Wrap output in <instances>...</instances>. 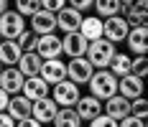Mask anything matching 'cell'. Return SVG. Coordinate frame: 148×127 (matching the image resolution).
<instances>
[{
  "label": "cell",
  "instance_id": "obj_30",
  "mask_svg": "<svg viewBox=\"0 0 148 127\" xmlns=\"http://www.w3.org/2000/svg\"><path fill=\"white\" fill-rule=\"evenodd\" d=\"M69 8L79 10V13H87L89 8H95V3H92V0H72V3H69Z\"/></svg>",
  "mask_w": 148,
  "mask_h": 127
},
{
  "label": "cell",
  "instance_id": "obj_16",
  "mask_svg": "<svg viewBox=\"0 0 148 127\" xmlns=\"http://www.w3.org/2000/svg\"><path fill=\"white\" fill-rule=\"evenodd\" d=\"M56 18H59V31L64 36L79 33V31H82V23H84V15L79 13V10H74V8H64Z\"/></svg>",
  "mask_w": 148,
  "mask_h": 127
},
{
  "label": "cell",
  "instance_id": "obj_22",
  "mask_svg": "<svg viewBox=\"0 0 148 127\" xmlns=\"http://www.w3.org/2000/svg\"><path fill=\"white\" fill-rule=\"evenodd\" d=\"M18 69H21V74H23L26 79L41 76V69H44V58L38 56V54H23L21 64H18Z\"/></svg>",
  "mask_w": 148,
  "mask_h": 127
},
{
  "label": "cell",
  "instance_id": "obj_1",
  "mask_svg": "<svg viewBox=\"0 0 148 127\" xmlns=\"http://www.w3.org/2000/svg\"><path fill=\"white\" fill-rule=\"evenodd\" d=\"M89 94L97 97L100 102H107V99L118 97L120 94V79L110 69L97 71V74L92 76V81H89Z\"/></svg>",
  "mask_w": 148,
  "mask_h": 127
},
{
  "label": "cell",
  "instance_id": "obj_24",
  "mask_svg": "<svg viewBox=\"0 0 148 127\" xmlns=\"http://www.w3.org/2000/svg\"><path fill=\"white\" fill-rule=\"evenodd\" d=\"M110 71H112L118 79L130 76V74H133V56H128V54H118L115 61H112V66H110Z\"/></svg>",
  "mask_w": 148,
  "mask_h": 127
},
{
  "label": "cell",
  "instance_id": "obj_33",
  "mask_svg": "<svg viewBox=\"0 0 148 127\" xmlns=\"http://www.w3.org/2000/svg\"><path fill=\"white\" fill-rule=\"evenodd\" d=\"M0 127H18V122H15L8 112H3V114H0Z\"/></svg>",
  "mask_w": 148,
  "mask_h": 127
},
{
  "label": "cell",
  "instance_id": "obj_13",
  "mask_svg": "<svg viewBox=\"0 0 148 127\" xmlns=\"http://www.w3.org/2000/svg\"><path fill=\"white\" fill-rule=\"evenodd\" d=\"M64 54L69 56V61L84 58L89 54V41L82 33H69V36H64Z\"/></svg>",
  "mask_w": 148,
  "mask_h": 127
},
{
  "label": "cell",
  "instance_id": "obj_36",
  "mask_svg": "<svg viewBox=\"0 0 148 127\" xmlns=\"http://www.w3.org/2000/svg\"><path fill=\"white\" fill-rule=\"evenodd\" d=\"M146 127H148V120H146Z\"/></svg>",
  "mask_w": 148,
  "mask_h": 127
},
{
  "label": "cell",
  "instance_id": "obj_23",
  "mask_svg": "<svg viewBox=\"0 0 148 127\" xmlns=\"http://www.w3.org/2000/svg\"><path fill=\"white\" fill-rule=\"evenodd\" d=\"M95 13L102 20L118 18V15H123V0H97L95 3Z\"/></svg>",
  "mask_w": 148,
  "mask_h": 127
},
{
  "label": "cell",
  "instance_id": "obj_27",
  "mask_svg": "<svg viewBox=\"0 0 148 127\" xmlns=\"http://www.w3.org/2000/svg\"><path fill=\"white\" fill-rule=\"evenodd\" d=\"M133 74L148 79V56H133Z\"/></svg>",
  "mask_w": 148,
  "mask_h": 127
},
{
  "label": "cell",
  "instance_id": "obj_29",
  "mask_svg": "<svg viewBox=\"0 0 148 127\" xmlns=\"http://www.w3.org/2000/svg\"><path fill=\"white\" fill-rule=\"evenodd\" d=\"M89 127H120V122H115L112 117L102 114V117H97L95 122H89Z\"/></svg>",
  "mask_w": 148,
  "mask_h": 127
},
{
  "label": "cell",
  "instance_id": "obj_34",
  "mask_svg": "<svg viewBox=\"0 0 148 127\" xmlns=\"http://www.w3.org/2000/svg\"><path fill=\"white\" fill-rule=\"evenodd\" d=\"M18 127H44V125H41L38 120H33V117H31V120H23V122H18Z\"/></svg>",
  "mask_w": 148,
  "mask_h": 127
},
{
  "label": "cell",
  "instance_id": "obj_10",
  "mask_svg": "<svg viewBox=\"0 0 148 127\" xmlns=\"http://www.w3.org/2000/svg\"><path fill=\"white\" fill-rule=\"evenodd\" d=\"M105 114L112 117L115 122H123V120L133 117V102L125 99L123 94H118V97H112V99L105 102Z\"/></svg>",
  "mask_w": 148,
  "mask_h": 127
},
{
  "label": "cell",
  "instance_id": "obj_26",
  "mask_svg": "<svg viewBox=\"0 0 148 127\" xmlns=\"http://www.w3.org/2000/svg\"><path fill=\"white\" fill-rule=\"evenodd\" d=\"M54 127H82V117L77 114V109H61Z\"/></svg>",
  "mask_w": 148,
  "mask_h": 127
},
{
  "label": "cell",
  "instance_id": "obj_17",
  "mask_svg": "<svg viewBox=\"0 0 148 127\" xmlns=\"http://www.w3.org/2000/svg\"><path fill=\"white\" fill-rule=\"evenodd\" d=\"M23 48L18 46V41H3L0 43V61H3V66L5 69H13L21 64V58H23Z\"/></svg>",
  "mask_w": 148,
  "mask_h": 127
},
{
  "label": "cell",
  "instance_id": "obj_12",
  "mask_svg": "<svg viewBox=\"0 0 148 127\" xmlns=\"http://www.w3.org/2000/svg\"><path fill=\"white\" fill-rule=\"evenodd\" d=\"M59 28V18L54 13H49V10H41V13H36L31 18V31L41 38V36H51L54 31Z\"/></svg>",
  "mask_w": 148,
  "mask_h": 127
},
{
  "label": "cell",
  "instance_id": "obj_15",
  "mask_svg": "<svg viewBox=\"0 0 148 127\" xmlns=\"http://www.w3.org/2000/svg\"><path fill=\"white\" fill-rule=\"evenodd\" d=\"M51 89H54V86L49 84L44 76H33V79H26V86H23V97H28L31 102H41V99L51 97Z\"/></svg>",
  "mask_w": 148,
  "mask_h": 127
},
{
  "label": "cell",
  "instance_id": "obj_18",
  "mask_svg": "<svg viewBox=\"0 0 148 127\" xmlns=\"http://www.w3.org/2000/svg\"><path fill=\"white\" fill-rule=\"evenodd\" d=\"M89 43L102 41L105 38V20L97 18V15H84V23H82V31H79Z\"/></svg>",
  "mask_w": 148,
  "mask_h": 127
},
{
  "label": "cell",
  "instance_id": "obj_37",
  "mask_svg": "<svg viewBox=\"0 0 148 127\" xmlns=\"http://www.w3.org/2000/svg\"><path fill=\"white\" fill-rule=\"evenodd\" d=\"M146 84H148V79H146Z\"/></svg>",
  "mask_w": 148,
  "mask_h": 127
},
{
  "label": "cell",
  "instance_id": "obj_32",
  "mask_svg": "<svg viewBox=\"0 0 148 127\" xmlns=\"http://www.w3.org/2000/svg\"><path fill=\"white\" fill-rule=\"evenodd\" d=\"M10 102H13V97H10L8 92H0V109H3V112L10 109Z\"/></svg>",
  "mask_w": 148,
  "mask_h": 127
},
{
  "label": "cell",
  "instance_id": "obj_25",
  "mask_svg": "<svg viewBox=\"0 0 148 127\" xmlns=\"http://www.w3.org/2000/svg\"><path fill=\"white\" fill-rule=\"evenodd\" d=\"M15 10L23 15V18H28V20H31L36 13L44 10V0H18V3H15Z\"/></svg>",
  "mask_w": 148,
  "mask_h": 127
},
{
  "label": "cell",
  "instance_id": "obj_2",
  "mask_svg": "<svg viewBox=\"0 0 148 127\" xmlns=\"http://www.w3.org/2000/svg\"><path fill=\"white\" fill-rule=\"evenodd\" d=\"M115 56H118V48H115V43H110L107 38L89 43V54H87V58L92 61V66H95L97 71L110 69V66H112V61H115Z\"/></svg>",
  "mask_w": 148,
  "mask_h": 127
},
{
  "label": "cell",
  "instance_id": "obj_4",
  "mask_svg": "<svg viewBox=\"0 0 148 127\" xmlns=\"http://www.w3.org/2000/svg\"><path fill=\"white\" fill-rule=\"evenodd\" d=\"M51 99L59 104L61 109H74V107L79 104L82 94H79V86L66 79V81H61V84H56L51 89Z\"/></svg>",
  "mask_w": 148,
  "mask_h": 127
},
{
  "label": "cell",
  "instance_id": "obj_14",
  "mask_svg": "<svg viewBox=\"0 0 148 127\" xmlns=\"http://www.w3.org/2000/svg\"><path fill=\"white\" fill-rule=\"evenodd\" d=\"M59 104L54 102L51 97L41 99V102H33V120H38L41 125H46V122H56V117H59Z\"/></svg>",
  "mask_w": 148,
  "mask_h": 127
},
{
  "label": "cell",
  "instance_id": "obj_5",
  "mask_svg": "<svg viewBox=\"0 0 148 127\" xmlns=\"http://www.w3.org/2000/svg\"><path fill=\"white\" fill-rule=\"evenodd\" d=\"M95 74H97V69L92 66V61H89L87 56H84V58H74V61H69V81H74L77 86L89 84Z\"/></svg>",
  "mask_w": 148,
  "mask_h": 127
},
{
  "label": "cell",
  "instance_id": "obj_11",
  "mask_svg": "<svg viewBox=\"0 0 148 127\" xmlns=\"http://www.w3.org/2000/svg\"><path fill=\"white\" fill-rule=\"evenodd\" d=\"M41 76L51 86L61 84L69 79V64H64L61 58H54V61H44V69H41Z\"/></svg>",
  "mask_w": 148,
  "mask_h": 127
},
{
  "label": "cell",
  "instance_id": "obj_35",
  "mask_svg": "<svg viewBox=\"0 0 148 127\" xmlns=\"http://www.w3.org/2000/svg\"><path fill=\"white\" fill-rule=\"evenodd\" d=\"M5 13H10V3L8 0H0V15H5Z\"/></svg>",
  "mask_w": 148,
  "mask_h": 127
},
{
  "label": "cell",
  "instance_id": "obj_20",
  "mask_svg": "<svg viewBox=\"0 0 148 127\" xmlns=\"http://www.w3.org/2000/svg\"><path fill=\"white\" fill-rule=\"evenodd\" d=\"M8 114L13 117L15 122L31 120V117H33V102H31L28 97H23V94H18V97H13V102H10V109H8Z\"/></svg>",
  "mask_w": 148,
  "mask_h": 127
},
{
  "label": "cell",
  "instance_id": "obj_8",
  "mask_svg": "<svg viewBox=\"0 0 148 127\" xmlns=\"http://www.w3.org/2000/svg\"><path fill=\"white\" fill-rule=\"evenodd\" d=\"M74 109H77V114L82 117V122H95L97 117H102V114H105V102H100L97 97L87 94V97L79 99V104H77Z\"/></svg>",
  "mask_w": 148,
  "mask_h": 127
},
{
  "label": "cell",
  "instance_id": "obj_31",
  "mask_svg": "<svg viewBox=\"0 0 148 127\" xmlns=\"http://www.w3.org/2000/svg\"><path fill=\"white\" fill-rule=\"evenodd\" d=\"M120 127H146V122H143V120H138V117H128V120H123V122H120Z\"/></svg>",
  "mask_w": 148,
  "mask_h": 127
},
{
  "label": "cell",
  "instance_id": "obj_19",
  "mask_svg": "<svg viewBox=\"0 0 148 127\" xmlns=\"http://www.w3.org/2000/svg\"><path fill=\"white\" fill-rule=\"evenodd\" d=\"M143 86H146V79L130 74V76L120 79V94H123L125 99H130V102H135V99L143 97Z\"/></svg>",
  "mask_w": 148,
  "mask_h": 127
},
{
  "label": "cell",
  "instance_id": "obj_21",
  "mask_svg": "<svg viewBox=\"0 0 148 127\" xmlns=\"http://www.w3.org/2000/svg\"><path fill=\"white\" fill-rule=\"evenodd\" d=\"M125 43L135 56H148V28H133Z\"/></svg>",
  "mask_w": 148,
  "mask_h": 127
},
{
  "label": "cell",
  "instance_id": "obj_6",
  "mask_svg": "<svg viewBox=\"0 0 148 127\" xmlns=\"http://www.w3.org/2000/svg\"><path fill=\"white\" fill-rule=\"evenodd\" d=\"M23 86H26V76L21 74L18 66L3 69V74H0V92H8L10 97H18V94H23Z\"/></svg>",
  "mask_w": 148,
  "mask_h": 127
},
{
  "label": "cell",
  "instance_id": "obj_7",
  "mask_svg": "<svg viewBox=\"0 0 148 127\" xmlns=\"http://www.w3.org/2000/svg\"><path fill=\"white\" fill-rule=\"evenodd\" d=\"M36 54L44 58V61H54L64 54V38H59L56 33L51 36H41L38 38V46H36Z\"/></svg>",
  "mask_w": 148,
  "mask_h": 127
},
{
  "label": "cell",
  "instance_id": "obj_28",
  "mask_svg": "<svg viewBox=\"0 0 148 127\" xmlns=\"http://www.w3.org/2000/svg\"><path fill=\"white\" fill-rule=\"evenodd\" d=\"M133 117L143 120V122L148 120V99L146 97H140V99H135V102H133Z\"/></svg>",
  "mask_w": 148,
  "mask_h": 127
},
{
  "label": "cell",
  "instance_id": "obj_9",
  "mask_svg": "<svg viewBox=\"0 0 148 127\" xmlns=\"http://www.w3.org/2000/svg\"><path fill=\"white\" fill-rule=\"evenodd\" d=\"M130 23H128V18H110V20H105V38L110 43H120V41H128V36H130Z\"/></svg>",
  "mask_w": 148,
  "mask_h": 127
},
{
  "label": "cell",
  "instance_id": "obj_3",
  "mask_svg": "<svg viewBox=\"0 0 148 127\" xmlns=\"http://www.w3.org/2000/svg\"><path fill=\"white\" fill-rule=\"evenodd\" d=\"M26 31H28L26 28V18L18 10L0 15V36H3V41H18Z\"/></svg>",
  "mask_w": 148,
  "mask_h": 127
}]
</instances>
